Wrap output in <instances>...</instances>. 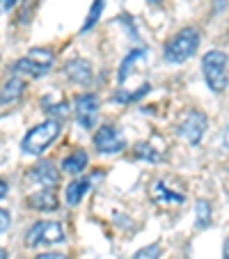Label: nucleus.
I'll list each match as a JSON object with an SVG mask.
<instances>
[{
	"mask_svg": "<svg viewBox=\"0 0 229 259\" xmlns=\"http://www.w3.org/2000/svg\"><path fill=\"white\" fill-rule=\"evenodd\" d=\"M60 133H62L60 119H46V122L37 124V126H32L25 133V138L21 140V149H23V154L39 156V154H44L46 149L58 140Z\"/></svg>",
	"mask_w": 229,
	"mask_h": 259,
	"instance_id": "obj_1",
	"label": "nucleus"
},
{
	"mask_svg": "<svg viewBox=\"0 0 229 259\" xmlns=\"http://www.w3.org/2000/svg\"><path fill=\"white\" fill-rule=\"evenodd\" d=\"M16 3H19V0H3V12H10Z\"/></svg>",
	"mask_w": 229,
	"mask_h": 259,
	"instance_id": "obj_25",
	"label": "nucleus"
},
{
	"mask_svg": "<svg viewBox=\"0 0 229 259\" xmlns=\"http://www.w3.org/2000/svg\"><path fill=\"white\" fill-rule=\"evenodd\" d=\"M73 113H76V122L83 128H94L99 119V99L97 94H80L73 101Z\"/></svg>",
	"mask_w": 229,
	"mask_h": 259,
	"instance_id": "obj_7",
	"label": "nucleus"
},
{
	"mask_svg": "<svg viewBox=\"0 0 229 259\" xmlns=\"http://www.w3.org/2000/svg\"><path fill=\"white\" fill-rule=\"evenodd\" d=\"M0 218H3V223H0V232H3V234H7V230H10V223H12L10 211L3 209V211H0Z\"/></svg>",
	"mask_w": 229,
	"mask_h": 259,
	"instance_id": "obj_23",
	"label": "nucleus"
},
{
	"mask_svg": "<svg viewBox=\"0 0 229 259\" xmlns=\"http://www.w3.org/2000/svg\"><path fill=\"white\" fill-rule=\"evenodd\" d=\"M222 259H229V236L224 239V243H222Z\"/></svg>",
	"mask_w": 229,
	"mask_h": 259,
	"instance_id": "obj_26",
	"label": "nucleus"
},
{
	"mask_svg": "<svg viewBox=\"0 0 229 259\" xmlns=\"http://www.w3.org/2000/svg\"><path fill=\"white\" fill-rule=\"evenodd\" d=\"M10 257V252H7V250H3V252H0V259H7Z\"/></svg>",
	"mask_w": 229,
	"mask_h": 259,
	"instance_id": "obj_29",
	"label": "nucleus"
},
{
	"mask_svg": "<svg viewBox=\"0 0 229 259\" xmlns=\"http://www.w3.org/2000/svg\"><path fill=\"white\" fill-rule=\"evenodd\" d=\"M147 62V51L145 49H138V51H131V53L124 58L122 67H119V73H117V83L119 85H126L128 76H131V69L138 67V64H145Z\"/></svg>",
	"mask_w": 229,
	"mask_h": 259,
	"instance_id": "obj_12",
	"label": "nucleus"
},
{
	"mask_svg": "<svg viewBox=\"0 0 229 259\" xmlns=\"http://www.w3.org/2000/svg\"><path fill=\"white\" fill-rule=\"evenodd\" d=\"M204 133H206V115L200 113V110H190L184 117V122L179 124V136L193 147L200 145Z\"/></svg>",
	"mask_w": 229,
	"mask_h": 259,
	"instance_id": "obj_8",
	"label": "nucleus"
},
{
	"mask_svg": "<svg viewBox=\"0 0 229 259\" xmlns=\"http://www.w3.org/2000/svg\"><path fill=\"white\" fill-rule=\"evenodd\" d=\"M103 10H106V0H94L92 7H89V12H87V19H85L83 28H80V32H89V30H92L94 25L99 23V19H101Z\"/></svg>",
	"mask_w": 229,
	"mask_h": 259,
	"instance_id": "obj_19",
	"label": "nucleus"
},
{
	"mask_svg": "<svg viewBox=\"0 0 229 259\" xmlns=\"http://www.w3.org/2000/svg\"><path fill=\"white\" fill-rule=\"evenodd\" d=\"M133 154H135V158H140V161H149V163H158V161H161V152H158L156 147L147 145V142L135 145Z\"/></svg>",
	"mask_w": 229,
	"mask_h": 259,
	"instance_id": "obj_20",
	"label": "nucleus"
},
{
	"mask_svg": "<svg viewBox=\"0 0 229 259\" xmlns=\"http://www.w3.org/2000/svg\"><path fill=\"white\" fill-rule=\"evenodd\" d=\"M28 181H32L37 186H44V188H55L60 181V172L51 161H39L28 172Z\"/></svg>",
	"mask_w": 229,
	"mask_h": 259,
	"instance_id": "obj_9",
	"label": "nucleus"
},
{
	"mask_svg": "<svg viewBox=\"0 0 229 259\" xmlns=\"http://www.w3.org/2000/svg\"><path fill=\"white\" fill-rule=\"evenodd\" d=\"M151 90V85L149 83H145L140 90H131V92H126V90H122V92H117L115 94V101H119V103H133V101H138V99H142L147 92Z\"/></svg>",
	"mask_w": 229,
	"mask_h": 259,
	"instance_id": "obj_21",
	"label": "nucleus"
},
{
	"mask_svg": "<svg viewBox=\"0 0 229 259\" xmlns=\"http://www.w3.org/2000/svg\"><path fill=\"white\" fill-rule=\"evenodd\" d=\"M89 163V156L85 149H76V152H71L69 156L62 158V170L67 172V175H80V172L87 167Z\"/></svg>",
	"mask_w": 229,
	"mask_h": 259,
	"instance_id": "obj_13",
	"label": "nucleus"
},
{
	"mask_svg": "<svg viewBox=\"0 0 229 259\" xmlns=\"http://www.w3.org/2000/svg\"><path fill=\"white\" fill-rule=\"evenodd\" d=\"M55 62L53 51L49 49H32L28 51V55L14 62V73H23V76H30V78H41L51 71Z\"/></svg>",
	"mask_w": 229,
	"mask_h": 259,
	"instance_id": "obj_5",
	"label": "nucleus"
},
{
	"mask_svg": "<svg viewBox=\"0 0 229 259\" xmlns=\"http://www.w3.org/2000/svg\"><path fill=\"white\" fill-rule=\"evenodd\" d=\"M23 90H25L23 78H21V76H12V78L5 83V88H3V108L14 106V103L21 99Z\"/></svg>",
	"mask_w": 229,
	"mask_h": 259,
	"instance_id": "obj_14",
	"label": "nucleus"
},
{
	"mask_svg": "<svg viewBox=\"0 0 229 259\" xmlns=\"http://www.w3.org/2000/svg\"><path fill=\"white\" fill-rule=\"evenodd\" d=\"M87 191H89V179H73L71 184H67L64 200H67V204L76 206L83 202V197L87 195Z\"/></svg>",
	"mask_w": 229,
	"mask_h": 259,
	"instance_id": "obj_15",
	"label": "nucleus"
},
{
	"mask_svg": "<svg viewBox=\"0 0 229 259\" xmlns=\"http://www.w3.org/2000/svg\"><path fill=\"white\" fill-rule=\"evenodd\" d=\"M25 204H28L30 209H34V211H41V213H49V211H58L60 209L58 195L53 193V188H41V191L28 195Z\"/></svg>",
	"mask_w": 229,
	"mask_h": 259,
	"instance_id": "obj_11",
	"label": "nucleus"
},
{
	"mask_svg": "<svg viewBox=\"0 0 229 259\" xmlns=\"http://www.w3.org/2000/svg\"><path fill=\"white\" fill-rule=\"evenodd\" d=\"M151 195H154V200L156 202H165V204H181V202H184V195L170 191V188L165 186V181H154V186H151Z\"/></svg>",
	"mask_w": 229,
	"mask_h": 259,
	"instance_id": "obj_17",
	"label": "nucleus"
},
{
	"mask_svg": "<svg viewBox=\"0 0 229 259\" xmlns=\"http://www.w3.org/2000/svg\"><path fill=\"white\" fill-rule=\"evenodd\" d=\"M7 191H10V188H7V181L3 179V181H0V195H3V200L7 197Z\"/></svg>",
	"mask_w": 229,
	"mask_h": 259,
	"instance_id": "obj_27",
	"label": "nucleus"
},
{
	"mask_svg": "<svg viewBox=\"0 0 229 259\" xmlns=\"http://www.w3.org/2000/svg\"><path fill=\"white\" fill-rule=\"evenodd\" d=\"M34 259H69V257H64V254H60V252H41Z\"/></svg>",
	"mask_w": 229,
	"mask_h": 259,
	"instance_id": "obj_24",
	"label": "nucleus"
},
{
	"mask_svg": "<svg viewBox=\"0 0 229 259\" xmlns=\"http://www.w3.org/2000/svg\"><path fill=\"white\" fill-rule=\"evenodd\" d=\"M202 73H204L206 85L211 88V92L222 94L227 90V55L222 51H209L202 60Z\"/></svg>",
	"mask_w": 229,
	"mask_h": 259,
	"instance_id": "obj_3",
	"label": "nucleus"
},
{
	"mask_svg": "<svg viewBox=\"0 0 229 259\" xmlns=\"http://www.w3.org/2000/svg\"><path fill=\"white\" fill-rule=\"evenodd\" d=\"M131 259H161V245H158V243L145 245V248L138 250Z\"/></svg>",
	"mask_w": 229,
	"mask_h": 259,
	"instance_id": "obj_22",
	"label": "nucleus"
},
{
	"mask_svg": "<svg viewBox=\"0 0 229 259\" xmlns=\"http://www.w3.org/2000/svg\"><path fill=\"white\" fill-rule=\"evenodd\" d=\"M200 49V32L195 28H184L172 37L163 49V55L170 64H181L190 60Z\"/></svg>",
	"mask_w": 229,
	"mask_h": 259,
	"instance_id": "obj_2",
	"label": "nucleus"
},
{
	"mask_svg": "<svg viewBox=\"0 0 229 259\" xmlns=\"http://www.w3.org/2000/svg\"><path fill=\"white\" fill-rule=\"evenodd\" d=\"M211 215H213V211H211V202L197 200V204H195V225H197V230H206V227L211 225Z\"/></svg>",
	"mask_w": 229,
	"mask_h": 259,
	"instance_id": "obj_18",
	"label": "nucleus"
},
{
	"mask_svg": "<svg viewBox=\"0 0 229 259\" xmlns=\"http://www.w3.org/2000/svg\"><path fill=\"white\" fill-rule=\"evenodd\" d=\"M41 108H44V113L53 115V117H67L69 113L67 99L60 97V94H49L46 99H41Z\"/></svg>",
	"mask_w": 229,
	"mask_h": 259,
	"instance_id": "obj_16",
	"label": "nucleus"
},
{
	"mask_svg": "<svg viewBox=\"0 0 229 259\" xmlns=\"http://www.w3.org/2000/svg\"><path fill=\"white\" fill-rule=\"evenodd\" d=\"M64 73H67V78L71 80V83L83 85V88L92 85V80H94V69H92V64H89L87 60H83V58L69 60V62L64 64Z\"/></svg>",
	"mask_w": 229,
	"mask_h": 259,
	"instance_id": "obj_10",
	"label": "nucleus"
},
{
	"mask_svg": "<svg viewBox=\"0 0 229 259\" xmlns=\"http://www.w3.org/2000/svg\"><path fill=\"white\" fill-rule=\"evenodd\" d=\"M64 239H67V234H64L62 223H58V220H39V223H34L25 232V245L28 248L58 245V243H64Z\"/></svg>",
	"mask_w": 229,
	"mask_h": 259,
	"instance_id": "obj_4",
	"label": "nucleus"
},
{
	"mask_svg": "<svg viewBox=\"0 0 229 259\" xmlns=\"http://www.w3.org/2000/svg\"><path fill=\"white\" fill-rule=\"evenodd\" d=\"M147 3H149L151 7H158V5H161V3H163V0H147Z\"/></svg>",
	"mask_w": 229,
	"mask_h": 259,
	"instance_id": "obj_28",
	"label": "nucleus"
},
{
	"mask_svg": "<svg viewBox=\"0 0 229 259\" xmlns=\"http://www.w3.org/2000/svg\"><path fill=\"white\" fill-rule=\"evenodd\" d=\"M92 142L99 154H119L126 149V140H124L122 131L115 128L112 124H103L101 128H97Z\"/></svg>",
	"mask_w": 229,
	"mask_h": 259,
	"instance_id": "obj_6",
	"label": "nucleus"
}]
</instances>
